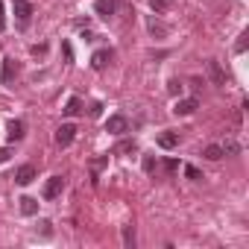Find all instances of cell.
Segmentation results:
<instances>
[{"instance_id":"1","label":"cell","mask_w":249,"mask_h":249,"mask_svg":"<svg viewBox=\"0 0 249 249\" xmlns=\"http://www.w3.org/2000/svg\"><path fill=\"white\" fill-rule=\"evenodd\" d=\"M208 79H211V85H217V88H226V71H223V65L217 62V59H208Z\"/></svg>"},{"instance_id":"2","label":"cell","mask_w":249,"mask_h":249,"mask_svg":"<svg viewBox=\"0 0 249 249\" xmlns=\"http://www.w3.org/2000/svg\"><path fill=\"white\" fill-rule=\"evenodd\" d=\"M126 129H129V120L123 117V114H111L106 120V132H111V135H123Z\"/></svg>"},{"instance_id":"3","label":"cell","mask_w":249,"mask_h":249,"mask_svg":"<svg viewBox=\"0 0 249 249\" xmlns=\"http://www.w3.org/2000/svg\"><path fill=\"white\" fill-rule=\"evenodd\" d=\"M73 138H76V126H73V123H62L59 132H56V144L59 147H71Z\"/></svg>"},{"instance_id":"4","label":"cell","mask_w":249,"mask_h":249,"mask_svg":"<svg viewBox=\"0 0 249 249\" xmlns=\"http://www.w3.org/2000/svg\"><path fill=\"white\" fill-rule=\"evenodd\" d=\"M65 191V176H50L44 185V199H56Z\"/></svg>"},{"instance_id":"5","label":"cell","mask_w":249,"mask_h":249,"mask_svg":"<svg viewBox=\"0 0 249 249\" xmlns=\"http://www.w3.org/2000/svg\"><path fill=\"white\" fill-rule=\"evenodd\" d=\"M196 108H199V100H196V97H188V100H176V106H173V114L185 117V114H194Z\"/></svg>"},{"instance_id":"6","label":"cell","mask_w":249,"mask_h":249,"mask_svg":"<svg viewBox=\"0 0 249 249\" xmlns=\"http://www.w3.org/2000/svg\"><path fill=\"white\" fill-rule=\"evenodd\" d=\"M111 59H114V53H111V50H97V53L91 56V68H94V71H106Z\"/></svg>"},{"instance_id":"7","label":"cell","mask_w":249,"mask_h":249,"mask_svg":"<svg viewBox=\"0 0 249 249\" xmlns=\"http://www.w3.org/2000/svg\"><path fill=\"white\" fill-rule=\"evenodd\" d=\"M15 15H18L21 27H27V24H30V18H33V6L27 3V0H15Z\"/></svg>"},{"instance_id":"8","label":"cell","mask_w":249,"mask_h":249,"mask_svg":"<svg viewBox=\"0 0 249 249\" xmlns=\"http://www.w3.org/2000/svg\"><path fill=\"white\" fill-rule=\"evenodd\" d=\"M114 9H117V0H97V3H94V12L100 18H111Z\"/></svg>"},{"instance_id":"9","label":"cell","mask_w":249,"mask_h":249,"mask_svg":"<svg viewBox=\"0 0 249 249\" xmlns=\"http://www.w3.org/2000/svg\"><path fill=\"white\" fill-rule=\"evenodd\" d=\"M33 179H36V167H33V164H24V167L15 170V182H18V185H30Z\"/></svg>"},{"instance_id":"10","label":"cell","mask_w":249,"mask_h":249,"mask_svg":"<svg viewBox=\"0 0 249 249\" xmlns=\"http://www.w3.org/2000/svg\"><path fill=\"white\" fill-rule=\"evenodd\" d=\"M15 73H18V68H15V59H3V73H0V79H3V85H12V79H15Z\"/></svg>"},{"instance_id":"11","label":"cell","mask_w":249,"mask_h":249,"mask_svg":"<svg viewBox=\"0 0 249 249\" xmlns=\"http://www.w3.org/2000/svg\"><path fill=\"white\" fill-rule=\"evenodd\" d=\"M6 138L9 141H21L24 138V123L21 120H9L6 123Z\"/></svg>"},{"instance_id":"12","label":"cell","mask_w":249,"mask_h":249,"mask_svg":"<svg viewBox=\"0 0 249 249\" xmlns=\"http://www.w3.org/2000/svg\"><path fill=\"white\" fill-rule=\"evenodd\" d=\"M147 30H150L156 38H164V36L170 33V27H167V24H161V21H156V18H147Z\"/></svg>"},{"instance_id":"13","label":"cell","mask_w":249,"mask_h":249,"mask_svg":"<svg viewBox=\"0 0 249 249\" xmlns=\"http://www.w3.org/2000/svg\"><path fill=\"white\" fill-rule=\"evenodd\" d=\"M159 147H164V150H173V147H179V132H161L159 135Z\"/></svg>"},{"instance_id":"14","label":"cell","mask_w":249,"mask_h":249,"mask_svg":"<svg viewBox=\"0 0 249 249\" xmlns=\"http://www.w3.org/2000/svg\"><path fill=\"white\" fill-rule=\"evenodd\" d=\"M18 202H21V214H27V217L38 214V199H33V196H21Z\"/></svg>"},{"instance_id":"15","label":"cell","mask_w":249,"mask_h":249,"mask_svg":"<svg viewBox=\"0 0 249 249\" xmlns=\"http://www.w3.org/2000/svg\"><path fill=\"white\" fill-rule=\"evenodd\" d=\"M62 111H65L68 117H76V114L82 111V100H79V97H71V100L65 103V108H62Z\"/></svg>"},{"instance_id":"16","label":"cell","mask_w":249,"mask_h":249,"mask_svg":"<svg viewBox=\"0 0 249 249\" xmlns=\"http://www.w3.org/2000/svg\"><path fill=\"white\" fill-rule=\"evenodd\" d=\"M202 156H205L208 161H220V159H223V147H220V144H208V147L202 150Z\"/></svg>"},{"instance_id":"17","label":"cell","mask_w":249,"mask_h":249,"mask_svg":"<svg viewBox=\"0 0 249 249\" xmlns=\"http://www.w3.org/2000/svg\"><path fill=\"white\" fill-rule=\"evenodd\" d=\"M123 246H126V249H135V229H132V226H123Z\"/></svg>"},{"instance_id":"18","label":"cell","mask_w":249,"mask_h":249,"mask_svg":"<svg viewBox=\"0 0 249 249\" xmlns=\"http://www.w3.org/2000/svg\"><path fill=\"white\" fill-rule=\"evenodd\" d=\"M135 150H138L135 141H120V144L114 147V153H123V156H129V153H135Z\"/></svg>"},{"instance_id":"19","label":"cell","mask_w":249,"mask_h":249,"mask_svg":"<svg viewBox=\"0 0 249 249\" xmlns=\"http://www.w3.org/2000/svg\"><path fill=\"white\" fill-rule=\"evenodd\" d=\"M173 6V0H150V9L153 12H167Z\"/></svg>"},{"instance_id":"20","label":"cell","mask_w":249,"mask_h":249,"mask_svg":"<svg viewBox=\"0 0 249 249\" xmlns=\"http://www.w3.org/2000/svg\"><path fill=\"white\" fill-rule=\"evenodd\" d=\"M106 164H108V156H97V159H91V173L97 176V173H100Z\"/></svg>"},{"instance_id":"21","label":"cell","mask_w":249,"mask_h":249,"mask_svg":"<svg viewBox=\"0 0 249 249\" xmlns=\"http://www.w3.org/2000/svg\"><path fill=\"white\" fill-rule=\"evenodd\" d=\"M246 44H249V33L243 30V33L237 36V44H234V50H237V53H246Z\"/></svg>"},{"instance_id":"22","label":"cell","mask_w":249,"mask_h":249,"mask_svg":"<svg viewBox=\"0 0 249 249\" xmlns=\"http://www.w3.org/2000/svg\"><path fill=\"white\" fill-rule=\"evenodd\" d=\"M240 153V144L237 141H226L223 144V156H237Z\"/></svg>"},{"instance_id":"23","label":"cell","mask_w":249,"mask_h":249,"mask_svg":"<svg viewBox=\"0 0 249 249\" xmlns=\"http://www.w3.org/2000/svg\"><path fill=\"white\" fill-rule=\"evenodd\" d=\"M185 176H188V179H194V182H199V179H202V173H199L194 164H188V167H185Z\"/></svg>"},{"instance_id":"24","label":"cell","mask_w":249,"mask_h":249,"mask_svg":"<svg viewBox=\"0 0 249 249\" xmlns=\"http://www.w3.org/2000/svg\"><path fill=\"white\" fill-rule=\"evenodd\" d=\"M38 231H41L44 237H50V234H53V223H50V220H41V223H38Z\"/></svg>"},{"instance_id":"25","label":"cell","mask_w":249,"mask_h":249,"mask_svg":"<svg viewBox=\"0 0 249 249\" xmlns=\"http://www.w3.org/2000/svg\"><path fill=\"white\" fill-rule=\"evenodd\" d=\"M156 167H159V161H156L153 156H144V170H147V173H153Z\"/></svg>"},{"instance_id":"26","label":"cell","mask_w":249,"mask_h":249,"mask_svg":"<svg viewBox=\"0 0 249 249\" xmlns=\"http://www.w3.org/2000/svg\"><path fill=\"white\" fill-rule=\"evenodd\" d=\"M167 91H170V94H182V82H179V79H170Z\"/></svg>"},{"instance_id":"27","label":"cell","mask_w":249,"mask_h":249,"mask_svg":"<svg viewBox=\"0 0 249 249\" xmlns=\"http://www.w3.org/2000/svg\"><path fill=\"white\" fill-rule=\"evenodd\" d=\"M88 114H91V117H100V114H103V103H91Z\"/></svg>"},{"instance_id":"28","label":"cell","mask_w":249,"mask_h":249,"mask_svg":"<svg viewBox=\"0 0 249 249\" xmlns=\"http://www.w3.org/2000/svg\"><path fill=\"white\" fill-rule=\"evenodd\" d=\"M164 170H167V173H176V170H179V161H176V159H167V161H164Z\"/></svg>"},{"instance_id":"29","label":"cell","mask_w":249,"mask_h":249,"mask_svg":"<svg viewBox=\"0 0 249 249\" xmlns=\"http://www.w3.org/2000/svg\"><path fill=\"white\" fill-rule=\"evenodd\" d=\"M6 30V12H3V0H0V33Z\"/></svg>"},{"instance_id":"30","label":"cell","mask_w":249,"mask_h":249,"mask_svg":"<svg viewBox=\"0 0 249 249\" xmlns=\"http://www.w3.org/2000/svg\"><path fill=\"white\" fill-rule=\"evenodd\" d=\"M9 156H12V153H9V150H6V147H0V164H3V161H6V159H9Z\"/></svg>"},{"instance_id":"31","label":"cell","mask_w":249,"mask_h":249,"mask_svg":"<svg viewBox=\"0 0 249 249\" xmlns=\"http://www.w3.org/2000/svg\"><path fill=\"white\" fill-rule=\"evenodd\" d=\"M44 50H47L44 44H36V47H33V53H36V56H44Z\"/></svg>"}]
</instances>
